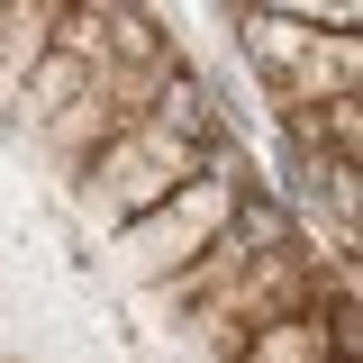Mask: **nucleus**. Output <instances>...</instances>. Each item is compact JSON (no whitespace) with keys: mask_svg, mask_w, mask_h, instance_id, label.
Here are the masks:
<instances>
[{"mask_svg":"<svg viewBox=\"0 0 363 363\" xmlns=\"http://www.w3.org/2000/svg\"><path fill=\"white\" fill-rule=\"evenodd\" d=\"M245 182H255L245 145H236V136H218V145H209V164H200V182H182L173 200H155L145 218H128L118 236H109V272H118L128 291L173 281V272L227 227V209H236V191H245Z\"/></svg>","mask_w":363,"mask_h":363,"instance_id":"1","label":"nucleus"},{"mask_svg":"<svg viewBox=\"0 0 363 363\" xmlns=\"http://www.w3.org/2000/svg\"><path fill=\"white\" fill-rule=\"evenodd\" d=\"M200 164H209V145L173 136L164 118H136V128H118L82 173H73V209H82L91 236H118V227L145 218L155 200H173L182 182H200Z\"/></svg>","mask_w":363,"mask_h":363,"instance_id":"2","label":"nucleus"},{"mask_svg":"<svg viewBox=\"0 0 363 363\" xmlns=\"http://www.w3.org/2000/svg\"><path fill=\"white\" fill-rule=\"evenodd\" d=\"M118 128H136V109H128V100H118L109 82H100V73H91V82L73 91V109H64V118H55V128H45L28 155H45L55 173L73 182V173H82V164H91V155H100V145H109Z\"/></svg>","mask_w":363,"mask_h":363,"instance_id":"3","label":"nucleus"},{"mask_svg":"<svg viewBox=\"0 0 363 363\" xmlns=\"http://www.w3.org/2000/svg\"><path fill=\"white\" fill-rule=\"evenodd\" d=\"M336 91H363V37H336V28H318L309 55L264 91L272 109H318V100H336Z\"/></svg>","mask_w":363,"mask_h":363,"instance_id":"4","label":"nucleus"},{"mask_svg":"<svg viewBox=\"0 0 363 363\" xmlns=\"http://www.w3.org/2000/svg\"><path fill=\"white\" fill-rule=\"evenodd\" d=\"M82 82H91V64H73V55H55V45H45V55H37V73H28V82L0 100V128L18 136V145H37V136L55 128L64 109H73V91H82Z\"/></svg>","mask_w":363,"mask_h":363,"instance_id":"5","label":"nucleus"},{"mask_svg":"<svg viewBox=\"0 0 363 363\" xmlns=\"http://www.w3.org/2000/svg\"><path fill=\"white\" fill-rule=\"evenodd\" d=\"M318 28H300V18H272V9H227V45H236V64L255 73V91H272L300 55H309Z\"/></svg>","mask_w":363,"mask_h":363,"instance_id":"6","label":"nucleus"},{"mask_svg":"<svg viewBox=\"0 0 363 363\" xmlns=\"http://www.w3.org/2000/svg\"><path fill=\"white\" fill-rule=\"evenodd\" d=\"M227 363H327V327H318V309H291L272 327H255Z\"/></svg>","mask_w":363,"mask_h":363,"instance_id":"7","label":"nucleus"},{"mask_svg":"<svg viewBox=\"0 0 363 363\" xmlns=\"http://www.w3.org/2000/svg\"><path fill=\"white\" fill-rule=\"evenodd\" d=\"M245 9H272V18H300V28H327L336 0H245Z\"/></svg>","mask_w":363,"mask_h":363,"instance_id":"8","label":"nucleus"}]
</instances>
